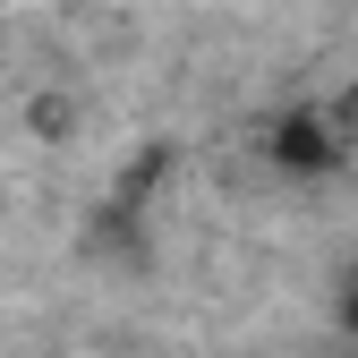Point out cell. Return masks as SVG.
Returning <instances> with one entry per match:
<instances>
[{
    "label": "cell",
    "mask_w": 358,
    "mask_h": 358,
    "mask_svg": "<svg viewBox=\"0 0 358 358\" xmlns=\"http://www.w3.org/2000/svg\"><path fill=\"white\" fill-rule=\"evenodd\" d=\"M341 316H350V333H358V264H350V290H341Z\"/></svg>",
    "instance_id": "obj_2"
},
{
    "label": "cell",
    "mask_w": 358,
    "mask_h": 358,
    "mask_svg": "<svg viewBox=\"0 0 358 358\" xmlns=\"http://www.w3.org/2000/svg\"><path fill=\"white\" fill-rule=\"evenodd\" d=\"M273 162H290V171H324V162H333V128H324L316 111H290V120L273 128Z\"/></svg>",
    "instance_id": "obj_1"
}]
</instances>
